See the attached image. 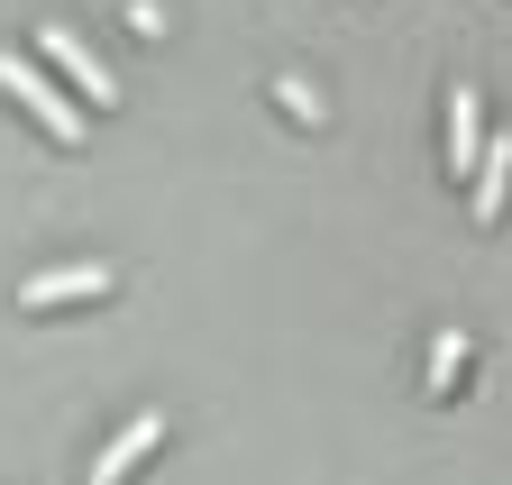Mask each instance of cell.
<instances>
[{
  "mask_svg": "<svg viewBox=\"0 0 512 485\" xmlns=\"http://www.w3.org/2000/svg\"><path fill=\"white\" fill-rule=\"evenodd\" d=\"M0 92L19 101V110L37 119V129H46L55 147H83V110L64 101V92H55V83H46L37 65H28V55H10V46H0Z\"/></svg>",
  "mask_w": 512,
  "mask_h": 485,
  "instance_id": "obj_1",
  "label": "cell"
},
{
  "mask_svg": "<svg viewBox=\"0 0 512 485\" xmlns=\"http://www.w3.org/2000/svg\"><path fill=\"white\" fill-rule=\"evenodd\" d=\"M37 55H46V65H64V74H74V92H83L92 110H110V101H119V74L101 65V55H92V46L74 37V28H37Z\"/></svg>",
  "mask_w": 512,
  "mask_h": 485,
  "instance_id": "obj_2",
  "label": "cell"
},
{
  "mask_svg": "<svg viewBox=\"0 0 512 485\" xmlns=\"http://www.w3.org/2000/svg\"><path fill=\"white\" fill-rule=\"evenodd\" d=\"M83 293H110V266H101V257H83V266H46V275L19 284L28 312H55V302H83Z\"/></svg>",
  "mask_w": 512,
  "mask_h": 485,
  "instance_id": "obj_3",
  "label": "cell"
},
{
  "mask_svg": "<svg viewBox=\"0 0 512 485\" xmlns=\"http://www.w3.org/2000/svg\"><path fill=\"white\" fill-rule=\"evenodd\" d=\"M156 440H165V412L147 403V412H138V421H128V431H119V440H110V449L92 458V485H128V467H138V458H147Z\"/></svg>",
  "mask_w": 512,
  "mask_h": 485,
  "instance_id": "obj_4",
  "label": "cell"
},
{
  "mask_svg": "<svg viewBox=\"0 0 512 485\" xmlns=\"http://www.w3.org/2000/svg\"><path fill=\"white\" fill-rule=\"evenodd\" d=\"M467 193H476V220H503V193H512V138H485Z\"/></svg>",
  "mask_w": 512,
  "mask_h": 485,
  "instance_id": "obj_5",
  "label": "cell"
},
{
  "mask_svg": "<svg viewBox=\"0 0 512 485\" xmlns=\"http://www.w3.org/2000/svg\"><path fill=\"white\" fill-rule=\"evenodd\" d=\"M476 156H485V138H476V83H458L448 92V174H476Z\"/></svg>",
  "mask_w": 512,
  "mask_h": 485,
  "instance_id": "obj_6",
  "label": "cell"
}]
</instances>
